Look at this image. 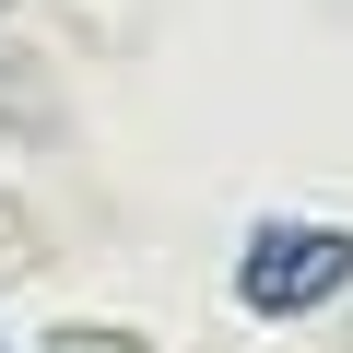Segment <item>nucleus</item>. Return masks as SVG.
<instances>
[{
	"label": "nucleus",
	"instance_id": "1",
	"mask_svg": "<svg viewBox=\"0 0 353 353\" xmlns=\"http://www.w3.org/2000/svg\"><path fill=\"white\" fill-rule=\"evenodd\" d=\"M353 294V224H318V212H259L236 236V306L294 330V318H330Z\"/></svg>",
	"mask_w": 353,
	"mask_h": 353
}]
</instances>
